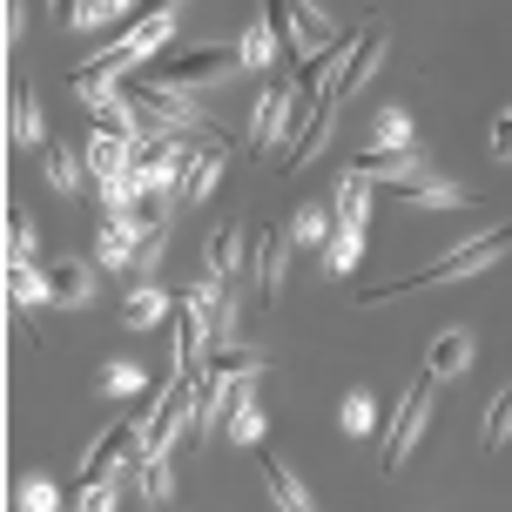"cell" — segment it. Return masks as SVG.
<instances>
[{"label": "cell", "instance_id": "obj_1", "mask_svg": "<svg viewBox=\"0 0 512 512\" xmlns=\"http://www.w3.org/2000/svg\"><path fill=\"white\" fill-rule=\"evenodd\" d=\"M506 250H512V223H499V230L472 236V243H459V250H445L438 263H425V270H411V277H398V283H364L358 304H384V297L432 290V283H465V277H479V270H492V263H499Z\"/></svg>", "mask_w": 512, "mask_h": 512}, {"label": "cell", "instance_id": "obj_2", "mask_svg": "<svg viewBox=\"0 0 512 512\" xmlns=\"http://www.w3.org/2000/svg\"><path fill=\"white\" fill-rule=\"evenodd\" d=\"M122 95L135 102L142 128H162V135L203 128V115H196V102H189V88H176V81H149V75H135V81L122 88Z\"/></svg>", "mask_w": 512, "mask_h": 512}, {"label": "cell", "instance_id": "obj_3", "mask_svg": "<svg viewBox=\"0 0 512 512\" xmlns=\"http://www.w3.org/2000/svg\"><path fill=\"white\" fill-rule=\"evenodd\" d=\"M230 68H243V48H223V41H203V48L142 61V75H149V81H176V88H203V81L230 75Z\"/></svg>", "mask_w": 512, "mask_h": 512}, {"label": "cell", "instance_id": "obj_4", "mask_svg": "<svg viewBox=\"0 0 512 512\" xmlns=\"http://www.w3.org/2000/svg\"><path fill=\"white\" fill-rule=\"evenodd\" d=\"M263 14H270V27H277V54L297 68L310 48H324V41H337V27L310 7V0H263Z\"/></svg>", "mask_w": 512, "mask_h": 512}, {"label": "cell", "instance_id": "obj_5", "mask_svg": "<svg viewBox=\"0 0 512 512\" xmlns=\"http://www.w3.org/2000/svg\"><path fill=\"white\" fill-rule=\"evenodd\" d=\"M378 61H384V14H364L358 34H351V54H344V68H337L331 88H324V102L344 108V102H351V95L364 88V81L378 75Z\"/></svg>", "mask_w": 512, "mask_h": 512}, {"label": "cell", "instance_id": "obj_6", "mask_svg": "<svg viewBox=\"0 0 512 512\" xmlns=\"http://www.w3.org/2000/svg\"><path fill=\"white\" fill-rule=\"evenodd\" d=\"M425 418H432V371H418V384L398 398L391 425H384V472H398V465H405V452L418 445V432H425Z\"/></svg>", "mask_w": 512, "mask_h": 512}, {"label": "cell", "instance_id": "obj_7", "mask_svg": "<svg viewBox=\"0 0 512 512\" xmlns=\"http://www.w3.org/2000/svg\"><path fill=\"white\" fill-rule=\"evenodd\" d=\"M297 135V81H270L263 95H256V115H250V149L270 155L277 142Z\"/></svg>", "mask_w": 512, "mask_h": 512}, {"label": "cell", "instance_id": "obj_8", "mask_svg": "<svg viewBox=\"0 0 512 512\" xmlns=\"http://www.w3.org/2000/svg\"><path fill=\"white\" fill-rule=\"evenodd\" d=\"M142 216L135 209H102V230H95V263H108V270H122V263H135L142 256Z\"/></svg>", "mask_w": 512, "mask_h": 512}, {"label": "cell", "instance_id": "obj_9", "mask_svg": "<svg viewBox=\"0 0 512 512\" xmlns=\"http://www.w3.org/2000/svg\"><path fill=\"white\" fill-rule=\"evenodd\" d=\"M384 196L411 209H472V189H459L445 176H398V182H384Z\"/></svg>", "mask_w": 512, "mask_h": 512}, {"label": "cell", "instance_id": "obj_10", "mask_svg": "<svg viewBox=\"0 0 512 512\" xmlns=\"http://www.w3.org/2000/svg\"><path fill=\"white\" fill-rule=\"evenodd\" d=\"M290 250H297V230H277V223H263V250H256V283H263V304H277V297H283Z\"/></svg>", "mask_w": 512, "mask_h": 512}, {"label": "cell", "instance_id": "obj_11", "mask_svg": "<svg viewBox=\"0 0 512 512\" xmlns=\"http://www.w3.org/2000/svg\"><path fill=\"white\" fill-rule=\"evenodd\" d=\"M128 452H142V425H108V432L95 438V452L81 459V479H115Z\"/></svg>", "mask_w": 512, "mask_h": 512}, {"label": "cell", "instance_id": "obj_12", "mask_svg": "<svg viewBox=\"0 0 512 512\" xmlns=\"http://www.w3.org/2000/svg\"><path fill=\"white\" fill-rule=\"evenodd\" d=\"M250 384L256 378H236L230 391H223V438H230V445H256V438H263V411H256Z\"/></svg>", "mask_w": 512, "mask_h": 512}, {"label": "cell", "instance_id": "obj_13", "mask_svg": "<svg viewBox=\"0 0 512 512\" xmlns=\"http://www.w3.org/2000/svg\"><path fill=\"white\" fill-rule=\"evenodd\" d=\"M135 176L142 182H176L182 189V176H189V149H182L176 135H162V142H149V149L135 155Z\"/></svg>", "mask_w": 512, "mask_h": 512}, {"label": "cell", "instance_id": "obj_14", "mask_svg": "<svg viewBox=\"0 0 512 512\" xmlns=\"http://www.w3.org/2000/svg\"><path fill=\"white\" fill-rule=\"evenodd\" d=\"M48 297L54 304H88V297H95V277H88V263H75V256H54L48 263Z\"/></svg>", "mask_w": 512, "mask_h": 512}, {"label": "cell", "instance_id": "obj_15", "mask_svg": "<svg viewBox=\"0 0 512 512\" xmlns=\"http://www.w3.org/2000/svg\"><path fill=\"white\" fill-rule=\"evenodd\" d=\"M351 169L358 176H371V182H398V176H418V155L411 149H364V155H351Z\"/></svg>", "mask_w": 512, "mask_h": 512}, {"label": "cell", "instance_id": "obj_16", "mask_svg": "<svg viewBox=\"0 0 512 512\" xmlns=\"http://www.w3.org/2000/svg\"><path fill=\"white\" fill-rule=\"evenodd\" d=\"M465 364H472V331H438L432 351H425V371L432 378H459Z\"/></svg>", "mask_w": 512, "mask_h": 512}, {"label": "cell", "instance_id": "obj_17", "mask_svg": "<svg viewBox=\"0 0 512 512\" xmlns=\"http://www.w3.org/2000/svg\"><path fill=\"white\" fill-rule=\"evenodd\" d=\"M162 310H169V283H135L122 297V324L128 331H149V324H162Z\"/></svg>", "mask_w": 512, "mask_h": 512}, {"label": "cell", "instance_id": "obj_18", "mask_svg": "<svg viewBox=\"0 0 512 512\" xmlns=\"http://www.w3.org/2000/svg\"><path fill=\"white\" fill-rule=\"evenodd\" d=\"M256 459H263V486H270V499H277L283 512H304V506H310L304 479H297V472H290V465H283L277 452H256Z\"/></svg>", "mask_w": 512, "mask_h": 512}, {"label": "cell", "instance_id": "obj_19", "mask_svg": "<svg viewBox=\"0 0 512 512\" xmlns=\"http://www.w3.org/2000/svg\"><path fill=\"white\" fill-rule=\"evenodd\" d=\"M48 297V270H34L27 256H7V304L14 310H34Z\"/></svg>", "mask_w": 512, "mask_h": 512}, {"label": "cell", "instance_id": "obj_20", "mask_svg": "<svg viewBox=\"0 0 512 512\" xmlns=\"http://www.w3.org/2000/svg\"><path fill=\"white\" fill-rule=\"evenodd\" d=\"M7 135L14 142H41V95H34V81H14V95H7Z\"/></svg>", "mask_w": 512, "mask_h": 512}, {"label": "cell", "instance_id": "obj_21", "mask_svg": "<svg viewBox=\"0 0 512 512\" xmlns=\"http://www.w3.org/2000/svg\"><path fill=\"white\" fill-rule=\"evenodd\" d=\"M203 371H209V378H223V384L256 378V371H263V351H243V344H216V351L203 358Z\"/></svg>", "mask_w": 512, "mask_h": 512}, {"label": "cell", "instance_id": "obj_22", "mask_svg": "<svg viewBox=\"0 0 512 512\" xmlns=\"http://www.w3.org/2000/svg\"><path fill=\"white\" fill-rule=\"evenodd\" d=\"M189 297L209 310V331L216 337H230V324H236V297H230V277H216V283H189Z\"/></svg>", "mask_w": 512, "mask_h": 512}, {"label": "cell", "instance_id": "obj_23", "mask_svg": "<svg viewBox=\"0 0 512 512\" xmlns=\"http://www.w3.org/2000/svg\"><path fill=\"white\" fill-rule=\"evenodd\" d=\"M122 169H135L128 135H108V128H95V142H88V176H122Z\"/></svg>", "mask_w": 512, "mask_h": 512}, {"label": "cell", "instance_id": "obj_24", "mask_svg": "<svg viewBox=\"0 0 512 512\" xmlns=\"http://www.w3.org/2000/svg\"><path fill=\"white\" fill-rule=\"evenodd\" d=\"M236 48H243V68H277V27H270V14H256Z\"/></svg>", "mask_w": 512, "mask_h": 512}, {"label": "cell", "instance_id": "obj_25", "mask_svg": "<svg viewBox=\"0 0 512 512\" xmlns=\"http://www.w3.org/2000/svg\"><path fill=\"white\" fill-rule=\"evenodd\" d=\"M223 182V149H203V155H189V176H182V203H203L209 189Z\"/></svg>", "mask_w": 512, "mask_h": 512}, {"label": "cell", "instance_id": "obj_26", "mask_svg": "<svg viewBox=\"0 0 512 512\" xmlns=\"http://www.w3.org/2000/svg\"><path fill=\"white\" fill-rule=\"evenodd\" d=\"M364 216H371V176H344V189H337V223H351V230H364Z\"/></svg>", "mask_w": 512, "mask_h": 512}, {"label": "cell", "instance_id": "obj_27", "mask_svg": "<svg viewBox=\"0 0 512 512\" xmlns=\"http://www.w3.org/2000/svg\"><path fill=\"white\" fill-rule=\"evenodd\" d=\"M358 256H364V236L351 230V223H337V230L324 236V270L344 277V270H358Z\"/></svg>", "mask_w": 512, "mask_h": 512}, {"label": "cell", "instance_id": "obj_28", "mask_svg": "<svg viewBox=\"0 0 512 512\" xmlns=\"http://www.w3.org/2000/svg\"><path fill=\"white\" fill-rule=\"evenodd\" d=\"M81 162H88V155H75V149H48V155H41V176H48V189L75 196V189H81Z\"/></svg>", "mask_w": 512, "mask_h": 512}, {"label": "cell", "instance_id": "obj_29", "mask_svg": "<svg viewBox=\"0 0 512 512\" xmlns=\"http://www.w3.org/2000/svg\"><path fill=\"white\" fill-rule=\"evenodd\" d=\"M203 256H209L216 277H236V270H243V230H209Z\"/></svg>", "mask_w": 512, "mask_h": 512}, {"label": "cell", "instance_id": "obj_30", "mask_svg": "<svg viewBox=\"0 0 512 512\" xmlns=\"http://www.w3.org/2000/svg\"><path fill=\"white\" fill-rule=\"evenodd\" d=\"M7 256L34 263V216H27V203H7Z\"/></svg>", "mask_w": 512, "mask_h": 512}, {"label": "cell", "instance_id": "obj_31", "mask_svg": "<svg viewBox=\"0 0 512 512\" xmlns=\"http://www.w3.org/2000/svg\"><path fill=\"white\" fill-rule=\"evenodd\" d=\"M371 128H378L384 149H411V115H405V108H378V115H371Z\"/></svg>", "mask_w": 512, "mask_h": 512}, {"label": "cell", "instance_id": "obj_32", "mask_svg": "<svg viewBox=\"0 0 512 512\" xmlns=\"http://www.w3.org/2000/svg\"><path fill=\"white\" fill-rule=\"evenodd\" d=\"M142 499H149V506H169V499H176L169 459H142Z\"/></svg>", "mask_w": 512, "mask_h": 512}, {"label": "cell", "instance_id": "obj_33", "mask_svg": "<svg viewBox=\"0 0 512 512\" xmlns=\"http://www.w3.org/2000/svg\"><path fill=\"white\" fill-rule=\"evenodd\" d=\"M371 425H378V398H371V391H351V398H344V432L364 438Z\"/></svg>", "mask_w": 512, "mask_h": 512}, {"label": "cell", "instance_id": "obj_34", "mask_svg": "<svg viewBox=\"0 0 512 512\" xmlns=\"http://www.w3.org/2000/svg\"><path fill=\"white\" fill-rule=\"evenodd\" d=\"M68 506H81V512H108V506H115V486H108V479H81V486L68 492Z\"/></svg>", "mask_w": 512, "mask_h": 512}, {"label": "cell", "instance_id": "obj_35", "mask_svg": "<svg viewBox=\"0 0 512 512\" xmlns=\"http://www.w3.org/2000/svg\"><path fill=\"white\" fill-rule=\"evenodd\" d=\"M512 438V384L492 398V411H486V445H506Z\"/></svg>", "mask_w": 512, "mask_h": 512}, {"label": "cell", "instance_id": "obj_36", "mask_svg": "<svg viewBox=\"0 0 512 512\" xmlns=\"http://www.w3.org/2000/svg\"><path fill=\"white\" fill-rule=\"evenodd\" d=\"M108 398H128V391H142V371L135 364H102V378H95Z\"/></svg>", "mask_w": 512, "mask_h": 512}, {"label": "cell", "instance_id": "obj_37", "mask_svg": "<svg viewBox=\"0 0 512 512\" xmlns=\"http://www.w3.org/2000/svg\"><path fill=\"white\" fill-rule=\"evenodd\" d=\"M61 499H68V492L54 486V479H27V486H21V499H14V506H27V512H48V506H61Z\"/></svg>", "mask_w": 512, "mask_h": 512}, {"label": "cell", "instance_id": "obj_38", "mask_svg": "<svg viewBox=\"0 0 512 512\" xmlns=\"http://www.w3.org/2000/svg\"><path fill=\"white\" fill-rule=\"evenodd\" d=\"M290 230H297V243H324V236H331V230H324V209H317V203L297 209V216H290Z\"/></svg>", "mask_w": 512, "mask_h": 512}, {"label": "cell", "instance_id": "obj_39", "mask_svg": "<svg viewBox=\"0 0 512 512\" xmlns=\"http://www.w3.org/2000/svg\"><path fill=\"white\" fill-rule=\"evenodd\" d=\"M492 162H512V108L492 122Z\"/></svg>", "mask_w": 512, "mask_h": 512}, {"label": "cell", "instance_id": "obj_40", "mask_svg": "<svg viewBox=\"0 0 512 512\" xmlns=\"http://www.w3.org/2000/svg\"><path fill=\"white\" fill-rule=\"evenodd\" d=\"M142 14H182V0H142L135 14H115V34H122L128 21H142Z\"/></svg>", "mask_w": 512, "mask_h": 512}, {"label": "cell", "instance_id": "obj_41", "mask_svg": "<svg viewBox=\"0 0 512 512\" xmlns=\"http://www.w3.org/2000/svg\"><path fill=\"white\" fill-rule=\"evenodd\" d=\"M61 27H88V0H48Z\"/></svg>", "mask_w": 512, "mask_h": 512}, {"label": "cell", "instance_id": "obj_42", "mask_svg": "<svg viewBox=\"0 0 512 512\" xmlns=\"http://www.w3.org/2000/svg\"><path fill=\"white\" fill-rule=\"evenodd\" d=\"M115 14H128V0H88V27H95V21H115Z\"/></svg>", "mask_w": 512, "mask_h": 512}, {"label": "cell", "instance_id": "obj_43", "mask_svg": "<svg viewBox=\"0 0 512 512\" xmlns=\"http://www.w3.org/2000/svg\"><path fill=\"white\" fill-rule=\"evenodd\" d=\"M0 34H7V48L21 41V0H7V14H0Z\"/></svg>", "mask_w": 512, "mask_h": 512}]
</instances>
